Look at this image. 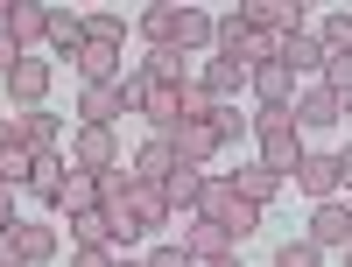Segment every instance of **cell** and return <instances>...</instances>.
<instances>
[{"label": "cell", "mask_w": 352, "mask_h": 267, "mask_svg": "<svg viewBox=\"0 0 352 267\" xmlns=\"http://www.w3.org/2000/svg\"><path fill=\"white\" fill-rule=\"evenodd\" d=\"M64 183H71V162L56 155V148H50V155H36V169H28V190H36L43 204H56V211H64Z\"/></svg>", "instance_id": "obj_13"}, {"label": "cell", "mask_w": 352, "mask_h": 267, "mask_svg": "<svg viewBox=\"0 0 352 267\" xmlns=\"http://www.w3.org/2000/svg\"><path fill=\"white\" fill-rule=\"evenodd\" d=\"M254 141H261V169H275V176H296L303 169V127H296V113L289 106H261L254 113Z\"/></svg>", "instance_id": "obj_1"}, {"label": "cell", "mask_w": 352, "mask_h": 267, "mask_svg": "<svg viewBox=\"0 0 352 267\" xmlns=\"http://www.w3.org/2000/svg\"><path fill=\"white\" fill-rule=\"evenodd\" d=\"M56 260V232L36 225V218H21L14 232H0V267H43Z\"/></svg>", "instance_id": "obj_3"}, {"label": "cell", "mask_w": 352, "mask_h": 267, "mask_svg": "<svg viewBox=\"0 0 352 267\" xmlns=\"http://www.w3.org/2000/svg\"><path fill=\"white\" fill-rule=\"evenodd\" d=\"M169 169H176V148H169V134H148V148L134 155V176H141V183H162Z\"/></svg>", "instance_id": "obj_23"}, {"label": "cell", "mask_w": 352, "mask_h": 267, "mask_svg": "<svg viewBox=\"0 0 352 267\" xmlns=\"http://www.w3.org/2000/svg\"><path fill=\"white\" fill-rule=\"evenodd\" d=\"M338 106H345V120H352V99H338Z\"/></svg>", "instance_id": "obj_39"}, {"label": "cell", "mask_w": 352, "mask_h": 267, "mask_svg": "<svg viewBox=\"0 0 352 267\" xmlns=\"http://www.w3.org/2000/svg\"><path fill=\"white\" fill-rule=\"evenodd\" d=\"M148 267H197V260H190V246H184V240H176V246H155V253H148Z\"/></svg>", "instance_id": "obj_32"}, {"label": "cell", "mask_w": 352, "mask_h": 267, "mask_svg": "<svg viewBox=\"0 0 352 267\" xmlns=\"http://www.w3.org/2000/svg\"><path fill=\"white\" fill-rule=\"evenodd\" d=\"M345 183V176H338V155H317V148H310V155H303V169H296V190H310L317 204H331V190Z\"/></svg>", "instance_id": "obj_14"}, {"label": "cell", "mask_w": 352, "mask_h": 267, "mask_svg": "<svg viewBox=\"0 0 352 267\" xmlns=\"http://www.w3.org/2000/svg\"><path fill=\"white\" fill-rule=\"evenodd\" d=\"M14 141L28 148V155H50V148H56V113H50V106L21 113V120H14Z\"/></svg>", "instance_id": "obj_20"}, {"label": "cell", "mask_w": 352, "mask_h": 267, "mask_svg": "<svg viewBox=\"0 0 352 267\" xmlns=\"http://www.w3.org/2000/svg\"><path fill=\"white\" fill-rule=\"evenodd\" d=\"M282 64L296 71V78H303V71H317V78H324V64H331V49H324V43H317L310 28H303V36H289V43H282Z\"/></svg>", "instance_id": "obj_21"}, {"label": "cell", "mask_w": 352, "mask_h": 267, "mask_svg": "<svg viewBox=\"0 0 352 267\" xmlns=\"http://www.w3.org/2000/svg\"><path fill=\"white\" fill-rule=\"evenodd\" d=\"M247 78H254V64H240V56H226V49H219V56H212V64H204V92H212V99L226 106V99H232V92H240V84H247Z\"/></svg>", "instance_id": "obj_16"}, {"label": "cell", "mask_w": 352, "mask_h": 267, "mask_svg": "<svg viewBox=\"0 0 352 267\" xmlns=\"http://www.w3.org/2000/svg\"><path fill=\"white\" fill-rule=\"evenodd\" d=\"M162 197H169V211H197V197H204V169L197 162H176L162 176Z\"/></svg>", "instance_id": "obj_17"}, {"label": "cell", "mask_w": 352, "mask_h": 267, "mask_svg": "<svg viewBox=\"0 0 352 267\" xmlns=\"http://www.w3.org/2000/svg\"><path fill=\"white\" fill-rule=\"evenodd\" d=\"M14 225H21V218H14V197L0 190V232H14Z\"/></svg>", "instance_id": "obj_34"}, {"label": "cell", "mask_w": 352, "mask_h": 267, "mask_svg": "<svg viewBox=\"0 0 352 267\" xmlns=\"http://www.w3.org/2000/svg\"><path fill=\"white\" fill-rule=\"evenodd\" d=\"M289 113H296V127H331V120H345V106L324 92V84H310V92H296V106H289Z\"/></svg>", "instance_id": "obj_19"}, {"label": "cell", "mask_w": 352, "mask_h": 267, "mask_svg": "<svg viewBox=\"0 0 352 267\" xmlns=\"http://www.w3.org/2000/svg\"><path fill=\"white\" fill-rule=\"evenodd\" d=\"M8 99H14L21 113H36V106L50 99V64H36V56H21V64H14V78H8Z\"/></svg>", "instance_id": "obj_11"}, {"label": "cell", "mask_w": 352, "mask_h": 267, "mask_svg": "<svg viewBox=\"0 0 352 267\" xmlns=\"http://www.w3.org/2000/svg\"><path fill=\"white\" fill-rule=\"evenodd\" d=\"M120 267H148V260H127V253H120Z\"/></svg>", "instance_id": "obj_37"}, {"label": "cell", "mask_w": 352, "mask_h": 267, "mask_svg": "<svg viewBox=\"0 0 352 267\" xmlns=\"http://www.w3.org/2000/svg\"><path fill=\"white\" fill-rule=\"evenodd\" d=\"M71 267H120V253H113V246H78Z\"/></svg>", "instance_id": "obj_31"}, {"label": "cell", "mask_w": 352, "mask_h": 267, "mask_svg": "<svg viewBox=\"0 0 352 267\" xmlns=\"http://www.w3.org/2000/svg\"><path fill=\"white\" fill-rule=\"evenodd\" d=\"M247 84H254V99H261V106H296V71H289L282 56H275V64H254Z\"/></svg>", "instance_id": "obj_10"}, {"label": "cell", "mask_w": 352, "mask_h": 267, "mask_svg": "<svg viewBox=\"0 0 352 267\" xmlns=\"http://www.w3.org/2000/svg\"><path fill=\"white\" fill-rule=\"evenodd\" d=\"M324 92L331 99H352V56H331V64H324Z\"/></svg>", "instance_id": "obj_30"}, {"label": "cell", "mask_w": 352, "mask_h": 267, "mask_svg": "<svg viewBox=\"0 0 352 267\" xmlns=\"http://www.w3.org/2000/svg\"><path fill=\"white\" fill-rule=\"evenodd\" d=\"M169 148H176V162H197V169H204L226 141H219V127H212V113H184V120L169 127Z\"/></svg>", "instance_id": "obj_4"}, {"label": "cell", "mask_w": 352, "mask_h": 267, "mask_svg": "<svg viewBox=\"0 0 352 267\" xmlns=\"http://www.w3.org/2000/svg\"><path fill=\"white\" fill-rule=\"evenodd\" d=\"M184 246H190V260H197V267H212V260H232V232H226V225H212V218H197V225L184 232Z\"/></svg>", "instance_id": "obj_15"}, {"label": "cell", "mask_w": 352, "mask_h": 267, "mask_svg": "<svg viewBox=\"0 0 352 267\" xmlns=\"http://www.w3.org/2000/svg\"><path fill=\"white\" fill-rule=\"evenodd\" d=\"M21 56H28V49H21V43L8 36V28H0V84H8V78H14V64H21Z\"/></svg>", "instance_id": "obj_33"}, {"label": "cell", "mask_w": 352, "mask_h": 267, "mask_svg": "<svg viewBox=\"0 0 352 267\" xmlns=\"http://www.w3.org/2000/svg\"><path fill=\"white\" fill-rule=\"evenodd\" d=\"M120 113H134V106L120 99V84H85V99H78V120H85V127H113Z\"/></svg>", "instance_id": "obj_12"}, {"label": "cell", "mask_w": 352, "mask_h": 267, "mask_svg": "<svg viewBox=\"0 0 352 267\" xmlns=\"http://www.w3.org/2000/svg\"><path fill=\"white\" fill-rule=\"evenodd\" d=\"M212 127H219V141H226V148L240 141V134H254V120H240L232 106H212Z\"/></svg>", "instance_id": "obj_29"}, {"label": "cell", "mask_w": 352, "mask_h": 267, "mask_svg": "<svg viewBox=\"0 0 352 267\" xmlns=\"http://www.w3.org/2000/svg\"><path fill=\"white\" fill-rule=\"evenodd\" d=\"M134 113H141L155 134H169L176 120H184V84H148V92L134 99Z\"/></svg>", "instance_id": "obj_8"}, {"label": "cell", "mask_w": 352, "mask_h": 267, "mask_svg": "<svg viewBox=\"0 0 352 267\" xmlns=\"http://www.w3.org/2000/svg\"><path fill=\"white\" fill-rule=\"evenodd\" d=\"M71 246H113V211H106V204L71 211Z\"/></svg>", "instance_id": "obj_22"}, {"label": "cell", "mask_w": 352, "mask_h": 267, "mask_svg": "<svg viewBox=\"0 0 352 267\" xmlns=\"http://www.w3.org/2000/svg\"><path fill=\"white\" fill-rule=\"evenodd\" d=\"M50 43L64 49V56H78V49H85V14H71V8H50Z\"/></svg>", "instance_id": "obj_25"}, {"label": "cell", "mask_w": 352, "mask_h": 267, "mask_svg": "<svg viewBox=\"0 0 352 267\" xmlns=\"http://www.w3.org/2000/svg\"><path fill=\"white\" fill-rule=\"evenodd\" d=\"M0 190H8V176H0Z\"/></svg>", "instance_id": "obj_40"}, {"label": "cell", "mask_w": 352, "mask_h": 267, "mask_svg": "<svg viewBox=\"0 0 352 267\" xmlns=\"http://www.w3.org/2000/svg\"><path fill=\"white\" fill-rule=\"evenodd\" d=\"M232 190H240L247 204H268V197L282 190V176H275V169H261V162H247L240 176H232Z\"/></svg>", "instance_id": "obj_24"}, {"label": "cell", "mask_w": 352, "mask_h": 267, "mask_svg": "<svg viewBox=\"0 0 352 267\" xmlns=\"http://www.w3.org/2000/svg\"><path fill=\"white\" fill-rule=\"evenodd\" d=\"M338 176H345V183H352V148H345V155H338Z\"/></svg>", "instance_id": "obj_36"}, {"label": "cell", "mask_w": 352, "mask_h": 267, "mask_svg": "<svg viewBox=\"0 0 352 267\" xmlns=\"http://www.w3.org/2000/svg\"><path fill=\"white\" fill-rule=\"evenodd\" d=\"M197 218H212V225H226V232H254V225H261V204H247L240 190H232V176H204Z\"/></svg>", "instance_id": "obj_2"}, {"label": "cell", "mask_w": 352, "mask_h": 267, "mask_svg": "<svg viewBox=\"0 0 352 267\" xmlns=\"http://www.w3.org/2000/svg\"><path fill=\"white\" fill-rule=\"evenodd\" d=\"M275 267H324V246H317V240H282Z\"/></svg>", "instance_id": "obj_27"}, {"label": "cell", "mask_w": 352, "mask_h": 267, "mask_svg": "<svg viewBox=\"0 0 352 267\" xmlns=\"http://www.w3.org/2000/svg\"><path fill=\"white\" fill-rule=\"evenodd\" d=\"M317 43H324L331 56H352V14L338 8V14H324V28H317Z\"/></svg>", "instance_id": "obj_26"}, {"label": "cell", "mask_w": 352, "mask_h": 267, "mask_svg": "<svg viewBox=\"0 0 352 267\" xmlns=\"http://www.w3.org/2000/svg\"><path fill=\"white\" fill-rule=\"evenodd\" d=\"M0 28L28 49V43H50V8L43 0H0Z\"/></svg>", "instance_id": "obj_6"}, {"label": "cell", "mask_w": 352, "mask_h": 267, "mask_svg": "<svg viewBox=\"0 0 352 267\" xmlns=\"http://www.w3.org/2000/svg\"><path fill=\"white\" fill-rule=\"evenodd\" d=\"M303 240H317L324 253H345V246H352V204H338V197H331V204H317Z\"/></svg>", "instance_id": "obj_7"}, {"label": "cell", "mask_w": 352, "mask_h": 267, "mask_svg": "<svg viewBox=\"0 0 352 267\" xmlns=\"http://www.w3.org/2000/svg\"><path fill=\"white\" fill-rule=\"evenodd\" d=\"M85 43H113V49H120L127 43V21L120 14H85Z\"/></svg>", "instance_id": "obj_28"}, {"label": "cell", "mask_w": 352, "mask_h": 267, "mask_svg": "<svg viewBox=\"0 0 352 267\" xmlns=\"http://www.w3.org/2000/svg\"><path fill=\"white\" fill-rule=\"evenodd\" d=\"M14 148H21L14 141V120H0V155H14Z\"/></svg>", "instance_id": "obj_35"}, {"label": "cell", "mask_w": 352, "mask_h": 267, "mask_svg": "<svg viewBox=\"0 0 352 267\" xmlns=\"http://www.w3.org/2000/svg\"><path fill=\"white\" fill-rule=\"evenodd\" d=\"M247 28L254 36H268V43H289V36H303V8L296 0H247Z\"/></svg>", "instance_id": "obj_5"}, {"label": "cell", "mask_w": 352, "mask_h": 267, "mask_svg": "<svg viewBox=\"0 0 352 267\" xmlns=\"http://www.w3.org/2000/svg\"><path fill=\"white\" fill-rule=\"evenodd\" d=\"M338 267H352V246H345V253H338Z\"/></svg>", "instance_id": "obj_38"}, {"label": "cell", "mask_w": 352, "mask_h": 267, "mask_svg": "<svg viewBox=\"0 0 352 267\" xmlns=\"http://www.w3.org/2000/svg\"><path fill=\"white\" fill-rule=\"evenodd\" d=\"M141 36H148V49H184V8L176 0L141 8Z\"/></svg>", "instance_id": "obj_9"}, {"label": "cell", "mask_w": 352, "mask_h": 267, "mask_svg": "<svg viewBox=\"0 0 352 267\" xmlns=\"http://www.w3.org/2000/svg\"><path fill=\"white\" fill-rule=\"evenodd\" d=\"M71 162L78 169H113V127H78V141H71Z\"/></svg>", "instance_id": "obj_18"}]
</instances>
